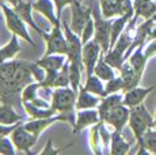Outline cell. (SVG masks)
Segmentation results:
<instances>
[{
    "label": "cell",
    "instance_id": "15",
    "mask_svg": "<svg viewBox=\"0 0 156 155\" xmlns=\"http://www.w3.org/2000/svg\"><path fill=\"white\" fill-rule=\"evenodd\" d=\"M119 76L122 78V82H124V91L137 87L140 80H141V75H139L134 71V68L132 67L128 60L122 64L121 70H119Z\"/></svg>",
    "mask_w": 156,
    "mask_h": 155
},
{
    "label": "cell",
    "instance_id": "10",
    "mask_svg": "<svg viewBox=\"0 0 156 155\" xmlns=\"http://www.w3.org/2000/svg\"><path fill=\"white\" fill-rule=\"evenodd\" d=\"M11 140H12L14 146L16 150L23 151V153H30V148L37 143L38 136L26 129L25 125L19 124L11 133Z\"/></svg>",
    "mask_w": 156,
    "mask_h": 155
},
{
    "label": "cell",
    "instance_id": "22",
    "mask_svg": "<svg viewBox=\"0 0 156 155\" xmlns=\"http://www.w3.org/2000/svg\"><path fill=\"white\" fill-rule=\"evenodd\" d=\"M132 15H119L112 22V30H110V48L115 45L117 40L119 38V35L124 33L125 27H126L128 22L132 19Z\"/></svg>",
    "mask_w": 156,
    "mask_h": 155
},
{
    "label": "cell",
    "instance_id": "23",
    "mask_svg": "<svg viewBox=\"0 0 156 155\" xmlns=\"http://www.w3.org/2000/svg\"><path fill=\"white\" fill-rule=\"evenodd\" d=\"M143 46L144 45L137 46L136 49L132 52V55L129 56V59H128V61L130 63V65L134 68V71H136L139 75H141V76H143L144 71H145L147 61H148V57H147L145 53H144Z\"/></svg>",
    "mask_w": 156,
    "mask_h": 155
},
{
    "label": "cell",
    "instance_id": "33",
    "mask_svg": "<svg viewBox=\"0 0 156 155\" xmlns=\"http://www.w3.org/2000/svg\"><path fill=\"white\" fill-rule=\"evenodd\" d=\"M103 57L107 64H110L113 68H117V70H121L122 64L125 63V55L119 50H117L115 48H112L109 52H106Z\"/></svg>",
    "mask_w": 156,
    "mask_h": 155
},
{
    "label": "cell",
    "instance_id": "8",
    "mask_svg": "<svg viewBox=\"0 0 156 155\" xmlns=\"http://www.w3.org/2000/svg\"><path fill=\"white\" fill-rule=\"evenodd\" d=\"M102 46L99 45L95 38L90 40L87 44L83 45V52H82V60H83V65L86 68V74L87 76L92 75L95 70V65H97L98 60L102 56Z\"/></svg>",
    "mask_w": 156,
    "mask_h": 155
},
{
    "label": "cell",
    "instance_id": "30",
    "mask_svg": "<svg viewBox=\"0 0 156 155\" xmlns=\"http://www.w3.org/2000/svg\"><path fill=\"white\" fill-rule=\"evenodd\" d=\"M101 14L103 18L110 19L113 16H119V0H99Z\"/></svg>",
    "mask_w": 156,
    "mask_h": 155
},
{
    "label": "cell",
    "instance_id": "2",
    "mask_svg": "<svg viewBox=\"0 0 156 155\" xmlns=\"http://www.w3.org/2000/svg\"><path fill=\"white\" fill-rule=\"evenodd\" d=\"M2 11H3V14H4L8 30L12 33V34H16L18 37L23 38V40H25L26 42H29L31 46H35V42L29 35V31H27V29H26V25H27V23L22 19V16H20L14 8L8 7L5 3H3Z\"/></svg>",
    "mask_w": 156,
    "mask_h": 155
},
{
    "label": "cell",
    "instance_id": "49",
    "mask_svg": "<svg viewBox=\"0 0 156 155\" xmlns=\"http://www.w3.org/2000/svg\"><path fill=\"white\" fill-rule=\"evenodd\" d=\"M0 101H3V99H2V97H0Z\"/></svg>",
    "mask_w": 156,
    "mask_h": 155
},
{
    "label": "cell",
    "instance_id": "20",
    "mask_svg": "<svg viewBox=\"0 0 156 155\" xmlns=\"http://www.w3.org/2000/svg\"><path fill=\"white\" fill-rule=\"evenodd\" d=\"M130 151V143L124 139L121 131H114L110 136V154L112 155H124Z\"/></svg>",
    "mask_w": 156,
    "mask_h": 155
},
{
    "label": "cell",
    "instance_id": "28",
    "mask_svg": "<svg viewBox=\"0 0 156 155\" xmlns=\"http://www.w3.org/2000/svg\"><path fill=\"white\" fill-rule=\"evenodd\" d=\"M134 5V18L143 16L144 19H151L156 13V2L149 0V2H141V3H133Z\"/></svg>",
    "mask_w": 156,
    "mask_h": 155
},
{
    "label": "cell",
    "instance_id": "21",
    "mask_svg": "<svg viewBox=\"0 0 156 155\" xmlns=\"http://www.w3.org/2000/svg\"><path fill=\"white\" fill-rule=\"evenodd\" d=\"M139 142V151L137 154H149V153H154L156 154V129L155 128H151L148 129L144 136Z\"/></svg>",
    "mask_w": 156,
    "mask_h": 155
},
{
    "label": "cell",
    "instance_id": "35",
    "mask_svg": "<svg viewBox=\"0 0 156 155\" xmlns=\"http://www.w3.org/2000/svg\"><path fill=\"white\" fill-rule=\"evenodd\" d=\"M101 136L102 135H101V121H99L98 124L92 125L91 132H90V144H91L92 151L97 154L102 153L101 146H103V144H102V142H101Z\"/></svg>",
    "mask_w": 156,
    "mask_h": 155
},
{
    "label": "cell",
    "instance_id": "6",
    "mask_svg": "<svg viewBox=\"0 0 156 155\" xmlns=\"http://www.w3.org/2000/svg\"><path fill=\"white\" fill-rule=\"evenodd\" d=\"M62 27H64V34H65V38H67V57H68V60L83 64V60H82L83 42H82L80 35L76 34V33L72 30L64 19H62Z\"/></svg>",
    "mask_w": 156,
    "mask_h": 155
},
{
    "label": "cell",
    "instance_id": "47",
    "mask_svg": "<svg viewBox=\"0 0 156 155\" xmlns=\"http://www.w3.org/2000/svg\"><path fill=\"white\" fill-rule=\"evenodd\" d=\"M152 19H154V20H155V22H156V13L154 14V16H152Z\"/></svg>",
    "mask_w": 156,
    "mask_h": 155
},
{
    "label": "cell",
    "instance_id": "25",
    "mask_svg": "<svg viewBox=\"0 0 156 155\" xmlns=\"http://www.w3.org/2000/svg\"><path fill=\"white\" fill-rule=\"evenodd\" d=\"M19 52H20V45H19V41H18V35L12 34L10 42L3 48H0V63L12 60Z\"/></svg>",
    "mask_w": 156,
    "mask_h": 155
},
{
    "label": "cell",
    "instance_id": "50",
    "mask_svg": "<svg viewBox=\"0 0 156 155\" xmlns=\"http://www.w3.org/2000/svg\"><path fill=\"white\" fill-rule=\"evenodd\" d=\"M80 2H84V0H80Z\"/></svg>",
    "mask_w": 156,
    "mask_h": 155
},
{
    "label": "cell",
    "instance_id": "51",
    "mask_svg": "<svg viewBox=\"0 0 156 155\" xmlns=\"http://www.w3.org/2000/svg\"><path fill=\"white\" fill-rule=\"evenodd\" d=\"M155 2H156V0H155Z\"/></svg>",
    "mask_w": 156,
    "mask_h": 155
},
{
    "label": "cell",
    "instance_id": "44",
    "mask_svg": "<svg viewBox=\"0 0 156 155\" xmlns=\"http://www.w3.org/2000/svg\"><path fill=\"white\" fill-rule=\"evenodd\" d=\"M20 2H22V0H8V3H10L11 5H14V7L18 4V3H20Z\"/></svg>",
    "mask_w": 156,
    "mask_h": 155
},
{
    "label": "cell",
    "instance_id": "43",
    "mask_svg": "<svg viewBox=\"0 0 156 155\" xmlns=\"http://www.w3.org/2000/svg\"><path fill=\"white\" fill-rule=\"evenodd\" d=\"M149 38H156V25L152 27V30H151V33H149Z\"/></svg>",
    "mask_w": 156,
    "mask_h": 155
},
{
    "label": "cell",
    "instance_id": "40",
    "mask_svg": "<svg viewBox=\"0 0 156 155\" xmlns=\"http://www.w3.org/2000/svg\"><path fill=\"white\" fill-rule=\"evenodd\" d=\"M64 150H65V147H62V148H55V147H53L52 139H49V140H48V143H46V146H45V148L41 151V154H52V155H56V154L61 153V151H64Z\"/></svg>",
    "mask_w": 156,
    "mask_h": 155
},
{
    "label": "cell",
    "instance_id": "1",
    "mask_svg": "<svg viewBox=\"0 0 156 155\" xmlns=\"http://www.w3.org/2000/svg\"><path fill=\"white\" fill-rule=\"evenodd\" d=\"M129 127H130L132 132L134 135V139L140 140L144 136V133L148 129L154 128L155 125V118L151 116L145 105L140 103L137 106L130 108V116H129Z\"/></svg>",
    "mask_w": 156,
    "mask_h": 155
},
{
    "label": "cell",
    "instance_id": "37",
    "mask_svg": "<svg viewBox=\"0 0 156 155\" xmlns=\"http://www.w3.org/2000/svg\"><path fill=\"white\" fill-rule=\"evenodd\" d=\"M94 34H95V23H94V16H91L88 19V22L86 23L84 29H83V31H82V35H80L83 45L88 42L90 40H92Z\"/></svg>",
    "mask_w": 156,
    "mask_h": 155
},
{
    "label": "cell",
    "instance_id": "45",
    "mask_svg": "<svg viewBox=\"0 0 156 155\" xmlns=\"http://www.w3.org/2000/svg\"><path fill=\"white\" fill-rule=\"evenodd\" d=\"M141 2H149V0H134V3H141Z\"/></svg>",
    "mask_w": 156,
    "mask_h": 155
},
{
    "label": "cell",
    "instance_id": "5",
    "mask_svg": "<svg viewBox=\"0 0 156 155\" xmlns=\"http://www.w3.org/2000/svg\"><path fill=\"white\" fill-rule=\"evenodd\" d=\"M71 7V29L76 34L82 35V31L84 29L86 23L92 16V10L87 5H83L80 0H73L69 4Z\"/></svg>",
    "mask_w": 156,
    "mask_h": 155
},
{
    "label": "cell",
    "instance_id": "7",
    "mask_svg": "<svg viewBox=\"0 0 156 155\" xmlns=\"http://www.w3.org/2000/svg\"><path fill=\"white\" fill-rule=\"evenodd\" d=\"M102 15V14H101ZM97 11L92 13L94 16V23H95V34L94 38L99 42L102 46V52L103 55L110 50V30H112V22L106 18L101 16Z\"/></svg>",
    "mask_w": 156,
    "mask_h": 155
},
{
    "label": "cell",
    "instance_id": "34",
    "mask_svg": "<svg viewBox=\"0 0 156 155\" xmlns=\"http://www.w3.org/2000/svg\"><path fill=\"white\" fill-rule=\"evenodd\" d=\"M71 85V80H69V60H67L62 68L58 71L57 74V78L55 80V85H53V88L56 87H68Z\"/></svg>",
    "mask_w": 156,
    "mask_h": 155
},
{
    "label": "cell",
    "instance_id": "29",
    "mask_svg": "<svg viewBox=\"0 0 156 155\" xmlns=\"http://www.w3.org/2000/svg\"><path fill=\"white\" fill-rule=\"evenodd\" d=\"M103 80L99 79L95 74H92V75H88L87 76V80H86V85L83 86V87L86 88L87 91H90V93L98 95V97L103 98L106 97V91H105V86H103Z\"/></svg>",
    "mask_w": 156,
    "mask_h": 155
},
{
    "label": "cell",
    "instance_id": "3",
    "mask_svg": "<svg viewBox=\"0 0 156 155\" xmlns=\"http://www.w3.org/2000/svg\"><path fill=\"white\" fill-rule=\"evenodd\" d=\"M77 91L69 87H56L52 93V108L57 113H71L76 106Z\"/></svg>",
    "mask_w": 156,
    "mask_h": 155
},
{
    "label": "cell",
    "instance_id": "46",
    "mask_svg": "<svg viewBox=\"0 0 156 155\" xmlns=\"http://www.w3.org/2000/svg\"><path fill=\"white\" fill-rule=\"evenodd\" d=\"M154 118H155V125H154V128L156 129V110H155V117H154Z\"/></svg>",
    "mask_w": 156,
    "mask_h": 155
},
{
    "label": "cell",
    "instance_id": "19",
    "mask_svg": "<svg viewBox=\"0 0 156 155\" xmlns=\"http://www.w3.org/2000/svg\"><path fill=\"white\" fill-rule=\"evenodd\" d=\"M14 10L16 11L18 14H19L20 16H22V19L25 20L27 25H30V27L31 29H34L37 33H40L41 35H44V30L42 29H40L37 26V23H35V20L33 19V14H31V11L34 10L33 8V3H29V2H20V3H18L14 7Z\"/></svg>",
    "mask_w": 156,
    "mask_h": 155
},
{
    "label": "cell",
    "instance_id": "4",
    "mask_svg": "<svg viewBox=\"0 0 156 155\" xmlns=\"http://www.w3.org/2000/svg\"><path fill=\"white\" fill-rule=\"evenodd\" d=\"M61 22L53 25V29L50 33H44L42 37L46 41V52L45 55H67V38L61 30Z\"/></svg>",
    "mask_w": 156,
    "mask_h": 155
},
{
    "label": "cell",
    "instance_id": "36",
    "mask_svg": "<svg viewBox=\"0 0 156 155\" xmlns=\"http://www.w3.org/2000/svg\"><path fill=\"white\" fill-rule=\"evenodd\" d=\"M119 90L124 91V82H122V78L121 76H114L113 79H110V80H107V82H106V86H105L106 95L118 93Z\"/></svg>",
    "mask_w": 156,
    "mask_h": 155
},
{
    "label": "cell",
    "instance_id": "32",
    "mask_svg": "<svg viewBox=\"0 0 156 155\" xmlns=\"http://www.w3.org/2000/svg\"><path fill=\"white\" fill-rule=\"evenodd\" d=\"M83 70H84V65L83 64L69 61V80H71V87L75 91H79V88H80V80H82Z\"/></svg>",
    "mask_w": 156,
    "mask_h": 155
},
{
    "label": "cell",
    "instance_id": "9",
    "mask_svg": "<svg viewBox=\"0 0 156 155\" xmlns=\"http://www.w3.org/2000/svg\"><path fill=\"white\" fill-rule=\"evenodd\" d=\"M129 116H130V108L121 103V105L110 109L107 113H105L101 117V121L110 124L117 131H122L125 125L129 123Z\"/></svg>",
    "mask_w": 156,
    "mask_h": 155
},
{
    "label": "cell",
    "instance_id": "24",
    "mask_svg": "<svg viewBox=\"0 0 156 155\" xmlns=\"http://www.w3.org/2000/svg\"><path fill=\"white\" fill-rule=\"evenodd\" d=\"M19 121H23V117L15 112L11 103L4 102L3 105H0V123L5 125H12L18 124Z\"/></svg>",
    "mask_w": 156,
    "mask_h": 155
},
{
    "label": "cell",
    "instance_id": "26",
    "mask_svg": "<svg viewBox=\"0 0 156 155\" xmlns=\"http://www.w3.org/2000/svg\"><path fill=\"white\" fill-rule=\"evenodd\" d=\"M22 105L25 108L26 113L31 118H45V117H50V116L57 114V112L52 106L50 108H40V106H35L30 102H26V101H22Z\"/></svg>",
    "mask_w": 156,
    "mask_h": 155
},
{
    "label": "cell",
    "instance_id": "42",
    "mask_svg": "<svg viewBox=\"0 0 156 155\" xmlns=\"http://www.w3.org/2000/svg\"><path fill=\"white\" fill-rule=\"evenodd\" d=\"M18 125H19V123H18V124H12V125H5V124L0 123V135H2V136H8L10 133H12V131L18 127Z\"/></svg>",
    "mask_w": 156,
    "mask_h": 155
},
{
    "label": "cell",
    "instance_id": "18",
    "mask_svg": "<svg viewBox=\"0 0 156 155\" xmlns=\"http://www.w3.org/2000/svg\"><path fill=\"white\" fill-rule=\"evenodd\" d=\"M41 87H42V86H41L40 82L29 83V85L22 90V95H20L22 101L30 102V103H33V105H35V106H40V108H50V106L48 105L46 101H44V99H41V98L37 97L38 88H41Z\"/></svg>",
    "mask_w": 156,
    "mask_h": 155
},
{
    "label": "cell",
    "instance_id": "38",
    "mask_svg": "<svg viewBox=\"0 0 156 155\" xmlns=\"http://www.w3.org/2000/svg\"><path fill=\"white\" fill-rule=\"evenodd\" d=\"M15 153H16V150H15V146H14L12 140H10L7 136L0 135V154L14 155Z\"/></svg>",
    "mask_w": 156,
    "mask_h": 155
},
{
    "label": "cell",
    "instance_id": "39",
    "mask_svg": "<svg viewBox=\"0 0 156 155\" xmlns=\"http://www.w3.org/2000/svg\"><path fill=\"white\" fill-rule=\"evenodd\" d=\"M55 2V5H56V13H57V18L61 19V13L67 5H69L73 0H53Z\"/></svg>",
    "mask_w": 156,
    "mask_h": 155
},
{
    "label": "cell",
    "instance_id": "17",
    "mask_svg": "<svg viewBox=\"0 0 156 155\" xmlns=\"http://www.w3.org/2000/svg\"><path fill=\"white\" fill-rule=\"evenodd\" d=\"M101 97L87 91L84 87L79 88V93H77V98H76V110H83V109H94L98 108V105L101 103Z\"/></svg>",
    "mask_w": 156,
    "mask_h": 155
},
{
    "label": "cell",
    "instance_id": "12",
    "mask_svg": "<svg viewBox=\"0 0 156 155\" xmlns=\"http://www.w3.org/2000/svg\"><path fill=\"white\" fill-rule=\"evenodd\" d=\"M99 121H101V116L99 112H98V108L77 110L76 121L73 123V133H79L84 128L92 127V125L98 124Z\"/></svg>",
    "mask_w": 156,
    "mask_h": 155
},
{
    "label": "cell",
    "instance_id": "13",
    "mask_svg": "<svg viewBox=\"0 0 156 155\" xmlns=\"http://www.w3.org/2000/svg\"><path fill=\"white\" fill-rule=\"evenodd\" d=\"M156 88V86H151V87H134L130 88V90L125 91L124 99H122V103L126 105L128 108H133V106H137L140 103L144 102V99L147 98V95L149 93H152Z\"/></svg>",
    "mask_w": 156,
    "mask_h": 155
},
{
    "label": "cell",
    "instance_id": "11",
    "mask_svg": "<svg viewBox=\"0 0 156 155\" xmlns=\"http://www.w3.org/2000/svg\"><path fill=\"white\" fill-rule=\"evenodd\" d=\"M57 121H73V120H72L71 117L64 116V113H62V114H55V116L45 117V118H33V120L26 121L23 125H25L26 129H29L30 132H33L34 135L40 136L49 125L55 124Z\"/></svg>",
    "mask_w": 156,
    "mask_h": 155
},
{
    "label": "cell",
    "instance_id": "27",
    "mask_svg": "<svg viewBox=\"0 0 156 155\" xmlns=\"http://www.w3.org/2000/svg\"><path fill=\"white\" fill-rule=\"evenodd\" d=\"M122 99H124V97H122L121 94L118 93H114V94H109L106 95V97H103L101 99V103L98 105V112H99V116L105 114V113H107L110 109L115 108V106L121 105L122 103Z\"/></svg>",
    "mask_w": 156,
    "mask_h": 155
},
{
    "label": "cell",
    "instance_id": "41",
    "mask_svg": "<svg viewBox=\"0 0 156 155\" xmlns=\"http://www.w3.org/2000/svg\"><path fill=\"white\" fill-rule=\"evenodd\" d=\"M144 53H145V56L148 59L156 55V38H152L151 42H149L148 45L145 46V49H144Z\"/></svg>",
    "mask_w": 156,
    "mask_h": 155
},
{
    "label": "cell",
    "instance_id": "31",
    "mask_svg": "<svg viewBox=\"0 0 156 155\" xmlns=\"http://www.w3.org/2000/svg\"><path fill=\"white\" fill-rule=\"evenodd\" d=\"M94 74L97 75L99 79H102L103 82H107V80L113 79L114 76H115V74H114V70L113 67L110 64H107L106 60H105L103 55L99 57V60H98L97 65H95V70H94Z\"/></svg>",
    "mask_w": 156,
    "mask_h": 155
},
{
    "label": "cell",
    "instance_id": "14",
    "mask_svg": "<svg viewBox=\"0 0 156 155\" xmlns=\"http://www.w3.org/2000/svg\"><path fill=\"white\" fill-rule=\"evenodd\" d=\"M68 57L67 55H60V53H55V55H45L42 59L37 60L38 65L44 68L45 71H50V72H58L62 68V65L67 63Z\"/></svg>",
    "mask_w": 156,
    "mask_h": 155
},
{
    "label": "cell",
    "instance_id": "16",
    "mask_svg": "<svg viewBox=\"0 0 156 155\" xmlns=\"http://www.w3.org/2000/svg\"><path fill=\"white\" fill-rule=\"evenodd\" d=\"M33 8L37 13L42 14L52 25H57L61 22V19L57 18V13H55V2L53 0H35L33 3Z\"/></svg>",
    "mask_w": 156,
    "mask_h": 155
},
{
    "label": "cell",
    "instance_id": "48",
    "mask_svg": "<svg viewBox=\"0 0 156 155\" xmlns=\"http://www.w3.org/2000/svg\"><path fill=\"white\" fill-rule=\"evenodd\" d=\"M3 2H4V0H0V8H2V5H3Z\"/></svg>",
    "mask_w": 156,
    "mask_h": 155
}]
</instances>
